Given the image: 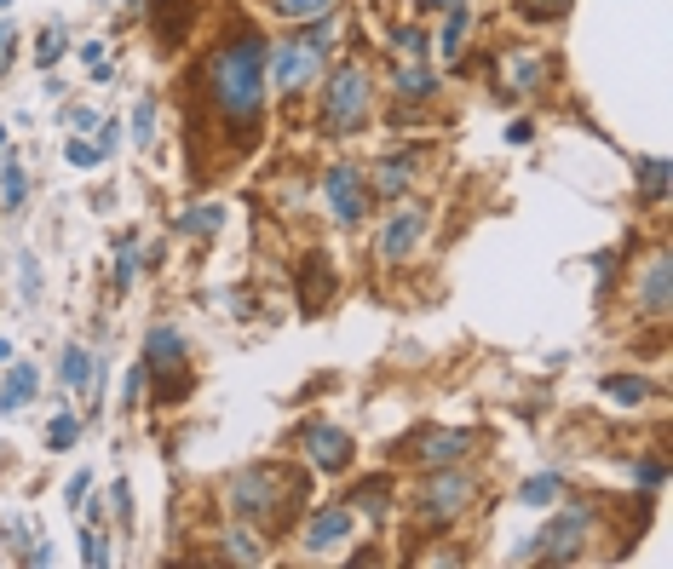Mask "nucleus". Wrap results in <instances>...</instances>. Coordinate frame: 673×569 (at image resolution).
<instances>
[{"instance_id":"nucleus-1","label":"nucleus","mask_w":673,"mask_h":569,"mask_svg":"<svg viewBox=\"0 0 673 569\" xmlns=\"http://www.w3.org/2000/svg\"><path fill=\"white\" fill-rule=\"evenodd\" d=\"M265 58H271L265 35L242 29V35H231V41L213 52V64H208L213 98H219V115L231 121L236 144H248L259 115H265Z\"/></svg>"},{"instance_id":"nucleus-2","label":"nucleus","mask_w":673,"mask_h":569,"mask_svg":"<svg viewBox=\"0 0 673 569\" xmlns=\"http://www.w3.org/2000/svg\"><path fill=\"white\" fill-rule=\"evenodd\" d=\"M328 18H317V29H305V35H294V41H277L271 46V58H265V69H271V81H277V92H305L317 75H323V58H328Z\"/></svg>"},{"instance_id":"nucleus-3","label":"nucleus","mask_w":673,"mask_h":569,"mask_svg":"<svg viewBox=\"0 0 673 569\" xmlns=\"http://www.w3.org/2000/svg\"><path fill=\"white\" fill-rule=\"evenodd\" d=\"M363 115H369V75L357 64H340L323 87V127L334 138H346V133H357Z\"/></svg>"},{"instance_id":"nucleus-4","label":"nucleus","mask_w":673,"mask_h":569,"mask_svg":"<svg viewBox=\"0 0 673 569\" xmlns=\"http://www.w3.org/2000/svg\"><path fill=\"white\" fill-rule=\"evenodd\" d=\"M587 529H593V512H587V506H570V512H558V518L541 529V535H530V541L518 547V558H541V564H576L581 547H587Z\"/></svg>"},{"instance_id":"nucleus-5","label":"nucleus","mask_w":673,"mask_h":569,"mask_svg":"<svg viewBox=\"0 0 673 569\" xmlns=\"http://www.w3.org/2000/svg\"><path fill=\"white\" fill-rule=\"evenodd\" d=\"M225 501H231V512L242 518V524H265V518H277L294 495L282 501V472L277 466H248V472H236L231 478V495H225Z\"/></svg>"},{"instance_id":"nucleus-6","label":"nucleus","mask_w":673,"mask_h":569,"mask_svg":"<svg viewBox=\"0 0 673 569\" xmlns=\"http://www.w3.org/2000/svg\"><path fill=\"white\" fill-rule=\"evenodd\" d=\"M323 196H328V207H334L340 225H363V213H369V184H363L357 167H328Z\"/></svg>"},{"instance_id":"nucleus-7","label":"nucleus","mask_w":673,"mask_h":569,"mask_svg":"<svg viewBox=\"0 0 673 569\" xmlns=\"http://www.w3.org/2000/svg\"><path fill=\"white\" fill-rule=\"evenodd\" d=\"M466 501H472V478L466 472H438L420 495V512H426V524H449V518H461Z\"/></svg>"},{"instance_id":"nucleus-8","label":"nucleus","mask_w":673,"mask_h":569,"mask_svg":"<svg viewBox=\"0 0 673 569\" xmlns=\"http://www.w3.org/2000/svg\"><path fill=\"white\" fill-rule=\"evenodd\" d=\"M305 455H311L317 472H346L357 449H351V432L328 426V420H311V426H305Z\"/></svg>"},{"instance_id":"nucleus-9","label":"nucleus","mask_w":673,"mask_h":569,"mask_svg":"<svg viewBox=\"0 0 673 569\" xmlns=\"http://www.w3.org/2000/svg\"><path fill=\"white\" fill-rule=\"evenodd\" d=\"M420 225H426L420 207H397L392 219H386V230H380V259H386V265H403L420 242Z\"/></svg>"},{"instance_id":"nucleus-10","label":"nucleus","mask_w":673,"mask_h":569,"mask_svg":"<svg viewBox=\"0 0 673 569\" xmlns=\"http://www.w3.org/2000/svg\"><path fill=\"white\" fill-rule=\"evenodd\" d=\"M351 524H357V518H351V506H323V512L305 524V547H311V552L340 547V541L351 535Z\"/></svg>"},{"instance_id":"nucleus-11","label":"nucleus","mask_w":673,"mask_h":569,"mask_svg":"<svg viewBox=\"0 0 673 569\" xmlns=\"http://www.w3.org/2000/svg\"><path fill=\"white\" fill-rule=\"evenodd\" d=\"M185 357V334L179 328H150V340H144V374H167V368H179Z\"/></svg>"},{"instance_id":"nucleus-12","label":"nucleus","mask_w":673,"mask_h":569,"mask_svg":"<svg viewBox=\"0 0 673 569\" xmlns=\"http://www.w3.org/2000/svg\"><path fill=\"white\" fill-rule=\"evenodd\" d=\"M466 449H472L466 432H420L415 437V460H426V466H455Z\"/></svg>"},{"instance_id":"nucleus-13","label":"nucleus","mask_w":673,"mask_h":569,"mask_svg":"<svg viewBox=\"0 0 673 569\" xmlns=\"http://www.w3.org/2000/svg\"><path fill=\"white\" fill-rule=\"evenodd\" d=\"M639 299H645L650 322H668V253H656L645 265V288H639Z\"/></svg>"},{"instance_id":"nucleus-14","label":"nucleus","mask_w":673,"mask_h":569,"mask_svg":"<svg viewBox=\"0 0 673 569\" xmlns=\"http://www.w3.org/2000/svg\"><path fill=\"white\" fill-rule=\"evenodd\" d=\"M41 391V374H35V363H12V374H6V386H0V414H18Z\"/></svg>"},{"instance_id":"nucleus-15","label":"nucleus","mask_w":673,"mask_h":569,"mask_svg":"<svg viewBox=\"0 0 673 569\" xmlns=\"http://www.w3.org/2000/svg\"><path fill=\"white\" fill-rule=\"evenodd\" d=\"M64 386L70 391H93L98 386V357L87 345H64Z\"/></svg>"},{"instance_id":"nucleus-16","label":"nucleus","mask_w":673,"mask_h":569,"mask_svg":"<svg viewBox=\"0 0 673 569\" xmlns=\"http://www.w3.org/2000/svg\"><path fill=\"white\" fill-rule=\"evenodd\" d=\"M219 225H225V207H219V202L185 207V213L173 219V230H179V236H219Z\"/></svg>"},{"instance_id":"nucleus-17","label":"nucleus","mask_w":673,"mask_h":569,"mask_svg":"<svg viewBox=\"0 0 673 569\" xmlns=\"http://www.w3.org/2000/svg\"><path fill=\"white\" fill-rule=\"evenodd\" d=\"M432 92H438V75L426 64H397V98L420 104V98H432Z\"/></svg>"},{"instance_id":"nucleus-18","label":"nucleus","mask_w":673,"mask_h":569,"mask_svg":"<svg viewBox=\"0 0 673 569\" xmlns=\"http://www.w3.org/2000/svg\"><path fill=\"white\" fill-rule=\"evenodd\" d=\"M558 495H564V478H558V472H535V478L518 489V501L524 506H553Z\"/></svg>"},{"instance_id":"nucleus-19","label":"nucleus","mask_w":673,"mask_h":569,"mask_svg":"<svg viewBox=\"0 0 673 569\" xmlns=\"http://www.w3.org/2000/svg\"><path fill=\"white\" fill-rule=\"evenodd\" d=\"M461 41H466V0H455L449 6V23H443V35H438V52L443 58H461Z\"/></svg>"},{"instance_id":"nucleus-20","label":"nucleus","mask_w":673,"mask_h":569,"mask_svg":"<svg viewBox=\"0 0 673 569\" xmlns=\"http://www.w3.org/2000/svg\"><path fill=\"white\" fill-rule=\"evenodd\" d=\"M639 190H645L650 202H662V196H668V161H662V156L639 161Z\"/></svg>"},{"instance_id":"nucleus-21","label":"nucleus","mask_w":673,"mask_h":569,"mask_svg":"<svg viewBox=\"0 0 673 569\" xmlns=\"http://www.w3.org/2000/svg\"><path fill=\"white\" fill-rule=\"evenodd\" d=\"M133 144H139V150L156 144V98H150V92L133 104Z\"/></svg>"},{"instance_id":"nucleus-22","label":"nucleus","mask_w":673,"mask_h":569,"mask_svg":"<svg viewBox=\"0 0 673 569\" xmlns=\"http://www.w3.org/2000/svg\"><path fill=\"white\" fill-rule=\"evenodd\" d=\"M24 196H29V173L18 167V161H6V167H0V202L24 207Z\"/></svg>"},{"instance_id":"nucleus-23","label":"nucleus","mask_w":673,"mask_h":569,"mask_svg":"<svg viewBox=\"0 0 673 569\" xmlns=\"http://www.w3.org/2000/svg\"><path fill=\"white\" fill-rule=\"evenodd\" d=\"M386 495H392V483H386V478H363L357 489H351V501L363 506V512H374V518L386 512Z\"/></svg>"},{"instance_id":"nucleus-24","label":"nucleus","mask_w":673,"mask_h":569,"mask_svg":"<svg viewBox=\"0 0 673 569\" xmlns=\"http://www.w3.org/2000/svg\"><path fill=\"white\" fill-rule=\"evenodd\" d=\"M541 81H547V64H541L535 52H524V58H512V87H518V92H535Z\"/></svg>"},{"instance_id":"nucleus-25","label":"nucleus","mask_w":673,"mask_h":569,"mask_svg":"<svg viewBox=\"0 0 673 569\" xmlns=\"http://www.w3.org/2000/svg\"><path fill=\"white\" fill-rule=\"evenodd\" d=\"M219 547L231 552L236 564H265V547H259V541H254V535H248V529H231V535H225Z\"/></svg>"},{"instance_id":"nucleus-26","label":"nucleus","mask_w":673,"mask_h":569,"mask_svg":"<svg viewBox=\"0 0 673 569\" xmlns=\"http://www.w3.org/2000/svg\"><path fill=\"white\" fill-rule=\"evenodd\" d=\"M271 12H277V18H328V12H334V0H271Z\"/></svg>"},{"instance_id":"nucleus-27","label":"nucleus","mask_w":673,"mask_h":569,"mask_svg":"<svg viewBox=\"0 0 673 569\" xmlns=\"http://www.w3.org/2000/svg\"><path fill=\"white\" fill-rule=\"evenodd\" d=\"M64 46H70V41H64V23H52V29H41V41H35V64H41V69H52L58 58H64Z\"/></svg>"},{"instance_id":"nucleus-28","label":"nucleus","mask_w":673,"mask_h":569,"mask_svg":"<svg viewBox=\"0 0 673 569\" xmlns=\"http://www.w3.org/2000/svg\"><path fill=\"white\" fill-rule=\"evenodd\" d=\"M604 391H610L616 403H645V397H650V386L639 380V374H610V380H604Z\"/></svg>"},{"instance_id":"nucleus-29","label":"nucleus","mask_w":673,"mask_h":569,"mask_svg":"<svg viewBox=\"0 0 673 569\" xmlns=\"http://www.w3.org/2000/svg\"><path fill=\"white\" fill-rule=\"evenodd\" d=\"M104 156H110V150H104L98 138H70V144H64V161H70V167H98Z\"/></svg>"},{"instance_id":"nucleus-30","label":"nucleus","mask_w":673,"mask_h":569,"mask_svg":"<svg viewBox=\"0 0 673 569\" xmlns=\"http://www.w3.org/2000/svg\"><path fill=\"white\" fill-rule=\"evenodd\" d=\"M409 173H415V167H409V161H380V179H374V184H380V190H386V196H397V190H403V184H409Z\"/></svg>"},{"instance_id":"nucleus-31","label":"nucleus","mask_w":673,"mask_h":569,"mask_svg":"<svg viewBox=\"0 0 673 569\" xmlns=\"http://www.w3.org/2000/svg\"><path fill=\"white\" fill-rule=\"evenodd\" d=\"M133 276H139V242L127 236V242H121V248H116V288H127Z\"/></svg>"},{"instance_id":"nucleus-32","label":"nucleus","mask_w":673,"mask_h":569,"mask_svg":"<svg viewBox=\"0 0 673 569\" xmlns=\"http://www.w3.org/2000/svg\"><path fill=\"white\" fill-rule=\"evenodd\" d=\"M75 437H81V420H75V414H58V420L47 426V443H52V449H70Z\"/></svg>"},{"instance_id":"nucleus-33","label":"nucleus","mask_w":673,"mask_h":569,"mask_svg":"<svg viewBox=\"0 0 673 569\" xmlns=\"http://www.w3.org/2000/svg\"><path fill=\"white\" fill-rule=\"evenodd\" d=\"M139 397H144V363H133L121 380V409H139Z\"/></svg>"},{"instance_id":"nucleus-34","label":"nucleus","mask_w":673,"mask_h":569,"mask_svg":"<svg viewBox=\"0 0 673 569\" xmlns=\"http://www.w3.org/2000/svg\"><path fill=\"white\" fill-rule=\"evenodd\" d=\"M397 52H403L409 64H420V58H426V35H420V29H397Z\"/></svg>"},{"instance_id":"nucleus-35","label":"nucleus","mask_w":673,"mask_h":569,"mask_svg":"<svg viewBox=\"0 0 673 569\" xmlns=\"http://www.w3.org/2000/svg\"><path fill=\"white\" fill-rule=\"evenodd\" d=\"M518 12L524 18H558V12H570V0H518Z\"/></svg>"},{"instance_id":"nucleus-36","label":"nucleus","mask_w":673,"mask_h":569,"mask_svg":"<svg viewBox=\"0 0 673 569\" xmlns=\"http://www.w3.org/2000/svg\"><path fill=\"white\" fill-rule=\"evenodd\" d=\"M110 506H116V524H133V489H127V483L110 489Z\"/></svg>"},{"instance_id":"nucleus-37","label":"nucleus","mask_w":673,"mask_h":569,"mask_svg":"<svg viewBox=\"0 0 673 569\" xmlns=\"http://www.w3.org/2000/svg\"><path fill=\"white\" fill-rule=\"evenodd\" d=\"M12 52H18V29H12V23H0V75L12 69Z\"/></svg>"},{"instance_id":"nucleus-38","label":"nucleus","mask_w":673,"mask_h":569,"mask_svg":"<svg viewBox=\"0 0 673 569\" xmlns=\"http://www.w3.org/2000/svg\"><path fill=\"white\" fill-rule=\"evenodd\" d=\"M81 558H87L93 569H104V564H110V552H104V541H98V535H81Z\"/></svg>"},{"instance_id":"nucleus-39","label":"nucleus","mask_w":673,"mask_h":569,"mask_svg":"<svg viewBox=\"0 0 673 569\" xmlns=\"http://www.w3.org/2000/svg\"><path fill=\"white\" fill-rule=\"evenodd\" d=\"M633 478L645 483V489H656V483L668 478V472H662V460H639V466H633Z\"/></svg>"},{"instance_id":"nucleus-40","label":"nucleus","mask_w":673,"mask_h":569,"mask_svg":"<svg viewBox=\"0 0 673 569\" xmlns=\"http://www.w3.org/2000/svg\"><path fill=\"white\" fill-rule=\"evenodd\" d=\"M18 271H24V299H29V294H41V265H35L29 253L18 259Z\"/></svg>"},{"instance_id":"nucleus-41","label":"nucleus","mask_w":673,"mask_h":569,"mask_svg":"<svg viewBox=\"0 0 673 569\" xmlns=\"http://www.w3.org/2000/svg\"><path fill=\"white\" fill-rule=\"evenodd\" d=\"M64 121H70L75 133H93V127H98V110H70Z\"/></svg>"},{"instance_id":"nucleus-42","label":"nucleus","mask_w":673,"mask_h":569,"mask_svg":"<svg viewBox=\"0 0 673 569\" xmlns=\"http://www.w3.org/2000/svg\"><path fill=\"white\" fill-rule=\"evenodd\" d=\"M87 489H93V472H81V478H70V506L81 512V501H87Z\"/></svg>"},{"instance_id":"nucleus-43","label":"nucleus","mask_w":673,"mask_h":569,"mask_svg":"<svg viewBox=\"0 0 673 569\" xmlns=\"http://www.w3.org/2000/svg\"><path fill=\"white\" fill-rule=\"evenodd\" d=\"M81 64H93L98 75H104V46H98V41H81Z\"/></svg>"},{"instance_id":"nucleus-44","label":"nucleus","mask_w":673,"mask_h":569,"mask_svg":"<svg viewBox=\"0 0 673 569\" xmlns=\"http://www.w3.org/2000/svg\"><path fill=\"white\" fill-rule=\"evenodd\" d=\"M507 138H512V144H530L535 127H530V121H512V133H507Z\"/></svg>"},{"instance_id":"nucleus-45","label":"nucleus","mask_w":673,"mask_h":569,"mask_svg":"<svg viewBox=\"0 0 673 569\" xmlns=\"http://www.w3.org/2000/svg\"><path fill=\"white\" fill-rule=\"evenodd\" d=\"M0 150H6V127H0Z\"/></svg>"}]
</instances>
